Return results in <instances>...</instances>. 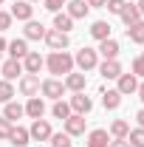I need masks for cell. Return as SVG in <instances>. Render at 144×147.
<instances>
[{
	"label": "cell",
	"mask_w": 144,
	"mask_h": 147,
	"mask_svg": "<svg viewBox=\"0 0 144 147\" xmlns=\"http://www.w3.org/2000/svg\"><path fill=\"white\" fill-rule=\"evenodd\" d=\"M108 144H110V133H108V130L96 127V130L88 133V144H85V147H108Z\"/></svg>",
	"instance_id": "ac0fdd59"
},
{
	"label": "cell",
	"mask_w": 144,
	"mask_h": 147,
	"mask_svg": "<svg viewBox=\"0 0 144 147\" xmlns=\"http://www.w3.org/2000/svg\"><path fill=\"white\" fill-rule=\"evenodd\" d=\"M68 105H71V110L79 113V116H88L90 110H93V102H90V96H85V91L73 93L71 99H68Z\"/></svg>",
	"instance_id": "8992f818"
},
{
	"label": "cell",
	"mask_w": 144,
	"mask_h": 147,
	"mask_svg": "<svg viewBox=\"0 0 144 147\" xmlns=\"http://www.w3.org/2000/svg\"><path fill=\"white\" fill-rule=\"evenodd\" d=\"M119 17H122V23H124V26H133V23H139V20H141V14H139V9H136V6H130V3H127L124 11H122Z\"/></svg>",
	"instance_id": "f1b7e54d"
},
{
	"label": "cell",
	"mask_w": 144,
	"mask_h": 147,
	"mask_svg": "<svg viewBox=\"0 0 144 147\" xmlns=\"http://www.w3.org/2000/svg\"><path fill=\"white\" fill-rule=\"evenodd\" d=\"M40 93L57 102V99H62V96H65V82H62V79H57V76H48V79H42V82H40Z\"/></svg>",
	"instance_id": "3957f363"
},
{
	"label": "cell",
	"mask_w": 144,
	"mask_h": 147,
	"mask_svg": "<svg viewBox=\"0 0 144 147\" xmlns=\"http://www.w3.org/2000/svg\"><path fill=\"white\" fill-rule=\"evenodd\" d=\"M28 3H40V0H28Z\"/></svg>",
	"instance_id": "ee69618b"
},
{
	"label": "cell",
	"mask_w": 144,
	"mask_h": 147,
	"mask_svg": "<svg viewBox=\"0 0 144 147\" xmlns=\"http://www.w3.org/2000/svg\"><path fill=\"white\" fill-rule=\"evenodd\" d=\"M6 51H9V57H11V59H23V57L28 54V40H26V37L11 40V42L6 45Z\"/></svg>",
	"instance_id": "2e32d148"
},
{
	"label": "cell",
	"mask_w": 144,
	"mask_h": 147,
	"mask_svg": "<svg viewBox=\"0 0 144 147\" xmlns=\"http://www.w3.org/2000/svg\"><path fill=\"white\" fill-rule=\"evenodd\" d=\"M3 116H6V119L14 125L17 119H23V116H26V108H23L20 102H14V99H11V102H6V108H3Z\"/></svg>",
	"instance_id": "ffe728a7"
},
{
	"label": "cell",
	"mask_w": 144,
	"mask_h": 147,
	"mask_svg": "<svg viewBox=\"0 0 144 147\" xmlns=\"http://www.w3.org/2000/svg\"><path fill=\"white\" fill-rule=\"evenodd\" d=\"M108 147H130V144H127V139H110Z\"/></svg>",
	"instance_id": "74e56055"
},
{
	"label": "cell",
	"mask_w": 144,
	"mask_h": 147,
	"mask_svg": "<svg viewBox=\"0 0 144 147\" xmlns=\"http://www.w3.org/2000/svg\"><path fill=\"white\" fill-rule=\"evenodd\" d=\"M3 3H6V0H0V6H3Z\"/></svg>",
	"instance_id": "f6af8a7d"
},
{
	"label": "cell",
	"mask_w": 144,
	"mask_h": 147,
	"mask_svg": "<svg viewBox=\"0 0 144 147\" xmlns=\"http://www.w3.org/2000/svg\"><path fill=\"white\" fill-rule=\"evenodd\" d=\"M105 3H108V0H88L90 9H105Z\"/></svg>",
	"instance_id": "f35d334b"
},
{
	"label": "cell",
	"mask_w": 144,
	"mask_h": 147,
	"mask_svg": "<svg viewBox=\"0 0 144 147\" xmlns=\"http://www.w3.org/2000/svg\"><path fill=\"white\" fill-rule=\"evenodd\" d=\"M9 142H11L14 147H26L28 142H31V136H28V130H26V127L14 125V127H11V133H9Z\"/></svg>",
	"instance_id": "44dd1931"
},
{
	"label": "cell",
	"mask_w": 144,
	"mask_h": 147,
	"mask_svg": "<svg viewBox=\"0 0 144 147\" xmlns=\"http://www.w3.org/2000/svg\"><path fill=\"white\" fill-rule=\"evenodd\" d=\"M23 108H26V116H31V119H42V116H45V102H42L40 96H31Z\"/></svg>",
	"instance_id": "e0dca14e"
},
{
	"label": "cell",
	"mask_w": 144,
	"mask_h": 147,
	"mask_svg": "<svg viewBox=\"0 0 144 147\" xmlns=\"http://www.w3.org/2000/svg\"><path fill=\"white\" fill-rule=\"evenodd\" d=\"M116 82H119L116 91L122 93V96H130V93H136V88H139V76L136 74H122Z\"/></svg>",
	"instance_id": "7c38bea8"
},
{
	"label": "cell",
	"mask_w": 144,
	"mask_h": 147,
	"mask_svg": "<svg viewBox=\"0 0 144 147\" xmlns=\"http://www.w3.org/2000/svg\"><path fill=\"white\" fill-rule=\"evenodd\" d=\"M96 54H102L105 59H116V57H119V42H116L113 37L102 40V42H99V48H96Z\"/></svg>",
	"instance_id": "d6986e66"
},
{
	"label": "cell",
	"mask_w": 144,
	"mask_h": 147,
	"mask_svg": "<svg viewBox=\"0 0 144 147\" xmlns=\"http://www.w3.org/2000/svg\"><path fill=\"white\" fill-rule=\"evenodd\" d=\"M102 105H105V110H116L119 105H122V93L116 91V88L102 91Z\"/></svg>",
	"instance_id": "7402d4cb"
},
{
	"label": "cell",
	"mask_w": 144,
	"mask_h": 147,
	"mask_svg": "<svg viewBox=\"0 0 144 147\" xmlns=\"http://www.w3.org/2000/svg\"><path fill=\"white\" fill-rule=\"evenodd\" d=\"M11 127H14V125H11L6 116H0V139H3V142H9V133H11Z\"/></svg>",
	"instance_id": "836d02e7"
},
{
	"label": "cell",
	"mask_w": 144,
	"mask_h": 147,
	"mask_svg": "<svg viewBox=\"0 0 144 147\" xmlns=\"http://www.w3.org/2000/svg\"><path fill=\"white\" fill-rule=\"evenodd\" d=\"M127 37L136 42V45H144V17L139 23H133V26H127Z\"/></svg>",
	"instance_id": "484cf974"
},
{
	"label": "cell",
	"mask_w": 144,
	"mask_h": 147,
	"mask_svg": "<svg viewBox=\"0 0 144 147\" xmlns=\"http://www.w3.org/2000/svg\"><path fill=\"white\" fill-rule=\"evenodd\" d=\"M62 82H65V91H71V93H79V91H85V85H88V76H85V74L79 71H71V74H65V79H62Z\"/></svg>",
	"instance_id": "30bf717a"
},
{
	"label": "cell",
	"mask_w": 144,
	"mask_h": 147,
	"mask_svg": "<svg viewBox=\"0 0 144 147\" xmlns=\"http://www.w3.org/2000/svg\"><path fill=\"white\" fill-rule=\"evenodd\" d=\"M51 113H54V119H62V122H65V119L71 116L73 110H71V105H68V102L57 99V102H54V108H51Z\"/></svg>",
	"instance_id": "f546056e"
},
{
	"label": "cell",
	"mask_w": 144,
	"mask_h": 147,
	"mask_svg": "<svg viewBox=\"0 0 144 147\" xmlns=\"http://www.w3.org/2000/svg\"><path fill=\"white\" fill-rule=\"evenodd\" d=\"M42 6H45V9H48V11H59V9H62V6H65V3H62V0H42Z\"/></svg>",
	"instance_id": "d590c367"
},
{
	"label": "cell",
	"mask_w": 144,
	"mask_h": 147,
	"mask_svg": "<svg viewBox=\"0 0 144 147\" xmlns=\"http://www.w3.org/2000/svg\"><path fill=\"white\" fill-rule=\"evenodd\" d=\"M124 6H127V0H108V3H105V9H108L110 14H122Z\"/></svg>",
	"instance_id": "d6a6232c"
},
{
	"label": "cell",
	"mask_w": 144,
	"mask_h": 147,
	"mask_svg": "<svg viewBox=\"0 0 144 147\" xmlns=\"http://www.w3.org/2000/svg\"><path fill=\"white\" fill-rule=\"evenodd\" d=\"M90 37H93V40H99V42H102V40H108V37H110V23L96 20V23L90 26Z\"/></svg>",
	"instance_id": "d4e9b609"
},
{
	"label": "cell",
	"mask_w": 144,
	"mask_h": 147,
	"mask_svg": "<svg viewBox=\"0 0 144 147\" xmlns=\"http://www.w3.org/2000/svg\"><path fill=\"white\" fill-rule=\"evenodd\" d=\"M62 125H65V133H68L71 139H73V136H82V133H85V116H79V113H71V116H68Z\"/></svg>",
	"instance_id": "5bb4252c"
},
{
	"label": "cell",
	"mask_w": 144,
	"mask_h": 147,
	"mask_svg": "<svg viewBox=\"0 0 144 147\" xmlns=\"http://www.w3.org/2000/svg\"><path fill=\"white\" fill-rule=\"evenodd\" d=\"M62 3H68V0H62Z\"/></svg>",
	"instance_id": "bcb514c9"
},
{
	"label": "cell",
	"mask_w": 144,
	"mask_h": 147,
	"mask_svg": "<svg viewBox=\"0 0 144 147\" xmlns=\"http://www.w3.org/2000/svg\"><path fill=\"white\" fill-rule=\"evenodd\" d=\"M0 74H3V79L14 82L17 76H23V74H26V71H23V59H11V57H9V59L0 65Z\"/></svg>",
	"instance_id": "9c48e42d"
},
{
	"label": "cell",
	"mask_w": 144,
	"mask_h": 147,
	"mask_svg": "<svg viewBox=\"0 0 144 147\" xmlns=\"http://www.w3.org/2000/svg\"><path fill=\"white\" fill-rule=\"evenodd\" d=\"M73 65L79 68L82 74H88V71H93L96 65H99V54H96V48H79L76 54H73Z\"/></svg>",
	"instance_id": "7a4b0ae2"
},
{
	"label": "cell",
	"mask_w": 144,
	"mask_h": 147,
	"mask_svg": "<svg viewBox=\"0 0 144 147\" xmlns=\"http://www.w3.org/2000/svg\"><path fill=\"white\" fill-rule=\"evenodd\" d=\"M6 45H9V42H6V40H3V34H0V54H3V51H6Z\"/></svg>",
	"instance_id": "b9f144b4"
},
{
	"label": "cell",
	"mask_w": 144,
	"mask_h": 147,
	"mask_svg": "<svg viewBox=\"0 0 144 147\" xmlns=\"http://www.w3.org/2000/svg\"><path fill=\"white\" fill-rule=\"evenodd\" d=\"M65 6H68V11H65V14H68L71 20H82V17H85V14L90 11L88 0H68Z\"/></svg>",
	"instance_id": "9a60e30c"
},
{
	"label": "cell",
	"mask_w": 144,
	"mask_h": 147,
	"mask_svg": "<svg viewBox=\"0 0 144 147\" xmlns=\"http://www.w3.org/2000/svg\"><path fill=\"white\" fill-rule=\"evenodd\" d=\"M108 133H110V139H127V133H130V125H127L124 119H113Z\"/></svg>",
	"instance_id": "cb8c5ba5"
},
{
	"label": "cell",
	"mask_w": 144,
	"mask_h": 147,
	"mask_svg": "<svg viewBox=\"0 0 144 147\" xmlns=\"http://www.w3.org/2000/svg\"><path fill=\"white\" fill-rule=\"evenodd\" d=\"M42 40H45V45H48L51 51H65V48H68V42H71L65 31H57V28H48Z\"/></svg>",
	"instance_id": "277c9868"
},
{
	"label": "cell",
	"mask_w": 144,
	"mask_h": 147,
	"mask_svg": "<svg viewBox=\"0 0 144 147\" xmlns=\"http://www.w3.org/2000/svg\"><path fill=\"white\" fill-rule=\"evenodd\" d=\"M133 74H136V76H144V51L133 59Z\"/></svg>",
	"instance_id": "e575fe53"
},
{
	"label": "cell",
	"mask_w": 144,
	"mask_h": 147,
	"mask_svg": "<svg viewBox=\"0 0 144 147\" xmlns=\"http://www.w3.org/2000/svg\"><path fill=\"white\" fill-rule=\"evenodd\" d=\"M45 31H48V28H45L42 23H37V20H28V23H26V40H42Z\"/></svg>",
	"instance_id": "603a6c76"
},
{
	"label": "cell",
	"mask_w": 144,
	"mask_h": 147,
	"mask_svg": "<svg viewBox=\"0 0 144 147\" xmlns=\"http://www.w3.org/2000/svg\"><path fill=\"white\" fill-rule=\"evenodd\" d=\"M96 68H99V74H102L105 79H119V76L124 74V71H122V62H119V59H105V62H99Z\"/></svg>",
	"instance_id": "4fadbf2b"
},
{
	"label": "cell",
	"mask_w": 144,
	"mask_h": 147,
	"mask_svg": "<svg viewBox=\"0 0 144 147\" xmlns=\"http://www.w3.org/2000/svg\"><path fill=\"white\" fill-rule=\"evenodd\" d=\"M136 93H139V99L144 102V82H139V88H136Z\"/></svg>",
	"instance_id": "60d3db41"
},
{
	"label": "cell",
	"mask_w": 144,
	"mask_h": 147,
	"mask_svg": "<svg viewBox=\"0 0 144 147\" xmlns=\"http://www.w3.org/2000/svg\"><path fill=\"white\" fill-rule=\"evenodd\" d=\"M127 144L130 147H144V127H136L127 133Z\"/></svg>",
	"instance_id": "1f68e13d"
},
{
	"label": "cell",
	"mask_w": 144,
	"mask_h": 147,
	"mask_svg": "<svg viewBox=\"0 0 144 147\" xmlns=\"http://www.w3.org/2000/svg\"><path fill=\"white\" fill-rule=\"evenodd\" d=\"M51 125H48V119H34L31 122V127H28V136L34 139V142H48L51 139Z\"/></svg>",
	"instance_id": "5b68a950"
},
{
	"label": "cell",
	"mask_w": 144,
	"mask_h": 147,
	"mask_svg": "<svg viewBox=\"0 0 144 147\" xmlns=\"http://www.w3.org/2000/svg\"><path fill=\"white\" fill-rule=\"evenodd\" d=\"M17 96V91H14V82H9V79H0V102L6 105V102H11Z\"/></svg>",
	"instance_id": "83f0119b"
},
{
	"label": "cell",
	"mask_w": 144,
	"mask_h": 147,
	"mask_svg": "<svg viewBox=\"0 0 144 147\" xmlns=\"http://www.w3.org/2000/svg\"><path fill=\"white\" fill-rule=\"evenodd\" d=\"M9 14H11L14 20L28 23V20H34V3H28V0H14V6H11Z\"/></svg>",
	"instance_id": "52a82bcc"
},
{
	"label": "cell",
	"mask_w": 144,
	"mask_h": 147,
	"mask_svg": "<svg viewBox=\"0 0 144 147\" xmlns=\"http://www.w3.org/2000/svg\"><path fill=\"white\" fill-rule=\"evenodd\" d=\"M54 28H57V31H65V34H68V31L73 28V20L68 17L65 11H57V14H54Z\"/></svg>",
	"instance_id": "4316f807"
},
{
	"label": "cell",
	"mask_w": 144,
	"mask_h": 147,
	"mask_svg": "<svg viewBox=\"0 0 144 147\" xmlns=\"http://www.w3.org/2000/svg\"><path fill=\"white\" fill-rule=\"evenodd\" d=\"M136 9H139V14L144 17V0H139V6H136Z\"/></svg>",
	"instance_id": "7bdbcfd3"
},
{
	"label": "cell",
	"mask_w": 144,
	"mask_h": 147,
	"mask_svg": "<svg viewBox=\"0 0 144 147\" xmlns=\"http://www.w3.org/2000/svg\"><path fill=\"white\" fill-rule=\"evenodd\" d=\"M45 68H48V74H54V76H65V74L73 71V57L68 51H51V54L45 57Z\"/></svg>",
	"instance_id": "6da1fadb"
},
{
	"label": "cell",
	"mask_w": 144,
	"mask_h": 147,
	"mask_svg": "<svg viewBox=\"0 0 144 147\" xmlns=\"http://www.w3.org/2000/svg\"><path fill=\"white\" fill-rule=\"evenodd\" d=\"M17 88H20V93L23 96H37L40 93V76H34V74H23L20 76V82H17Z\"/></svg>",
	"instance_id": "ba28073f"
},
{
	"label": "cell",
	"mask_w": 144,
	"mask_h": 147,
	"mask_svg": "<svg viewBox=\"0 0 144 147\" xmlns=\"http://www.w3.org/2000/svg\"><path fill=\"white\" fill-rule=\"evenodd\" d=\"M48 142H51V147H73L71 144V136H68L65 130H62V133H51Z\"/></svg>",
	"instance_id": "4dcf8cb0"
},
{
	"label": "cell",
	"mask_w": 144,
	"mask_h": 147,
	"mask_svg": "<svg viewBox=\"0 0 144 147\" xmlns=\"http://www.w3.org/2000/svg\"><path fill=\"white\" fill-rule=\"evenodd\" d=\"M42 68H45V59L37 54V51H28V54L23 57V71H26V74H34V76H37Z\"/></svg>",
	"instance_id": "8fae6325"
},
{
	"label": "cell",
	"mask_w": 144,
	"mask_h": 147,
	"mask_svg": "<svg viewBox=\"0 0 144 147\" xmlns=\"http://www.w3.org/2000/svg\"><path fill=\"white\" fill-rule=\"evenodd\" d=\"M11 14H9V11H3V9H0V31H6V28H9V26H11Z\"/></svg>",
	"instance_id": "8d00e7d4"
},
{
	"label": "cell",
	"mask_w": 144,
	"mask_h": 147,
	"mask_svg": "<svg viewBox=\"0 0 144 147\" xmlns=\"http://www.w3.org/2000/svg\"><path fill=\"white\" fill-rule=\"evenodd\" d=\"M136 122H139V127H144V108L136 113Z\"/></svg>",
	"instance_id": "ab89813d"
}]
</instances>
